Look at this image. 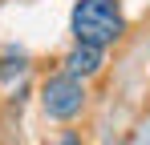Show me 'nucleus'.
<instances>
[{"label":"nucleus","instance_id":"obj_4","mask_svg":"<svg viewBox=\"0 0 150 145\" xmlns=\"http://www.w3.org/2000/svg\"><path fill=\"white\" fill-rule=\"evenodd\" d=\"M53 145H85V141H81L77 133H61V137H57V141H53Z\"/></svg>","mask_w":150,"mask_h":145},{"label":"nucleus","instance_id":"obj_2","mask_svg":"<svg viewBox=\"0 0 150 145\" xmlns=\"http://www.w3.org/2000/svg\"><path fill=\"white\" fill-rule=\"evenodd\" d=\"M41 109L53 121H73L85 109V81H77L69 72H53L41 85Z\"/></svg>","mask_w":150,"mask_h":145},{"label":"nucleus","instance_id":"obj_3","mask_svg":"<svg viewBox=\"0 0 150 145\" xmlns=\"http://www.w3.org/2000/svg\"><path fill=\"white\" fill-rule=\"evenodd\" d=\"M105 48H89V45H73L69 52H65V69L61 72H69V77H77V81H89V77H98L101 65H105V56H101Z\"/></svg>","mask_w":150,"mask_h":145},{"label":"nucleus","instance_id":"obj_1","mask_svg":"<svg viewBox=\"0 0 150 145\" xmlns=\"http://www.w3.org/2000/svg\"><path fill=\"white\" fill-rule=\"evenodd\" d=\"M69 28H73V45H89V48H110L122 40L126 32V16L118 0H77L73 16H69Z\"/></svg>","mask_w":150,"mask_h":145}]
</instances>
